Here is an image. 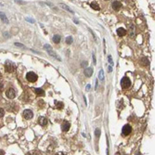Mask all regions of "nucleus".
Listing matches in <instances>:
<instances>
[{"mask_svg": "<svg viewBox=\"0 0 155 155\" xmlns=\"http://www.w3.org/2000/svg\"><path fill=\"white\" fill-rule=\"evenodd\" d=\"M65 42H66V44L71 45L73 43V37H72V36H68L66 38V40H65Z\"/></svg>", "mask_w": 155, "mask_h": 155, "instance_id": "19", "label": "nucleus"}, {"mask_svg": "<svg viewBox=\"0 0 155 155\" xmlns=\"http://www.w3.org/2000/svg\"><path fill=\"white\" fill-rule=\"evenodd\" d=\"M87 90H89V89H90V85H88V86L87 87Z\"/></svg>", "mask_w": 155, "mask_h": 155, "instance_id": "33", "label": "nucleus"}, {"mask_svg": "<svg viewBox=\"0 0 155 155\" xmlns=\"http://www.w3.org/2000/svg\"><path fill=\"white\" fill-rule=\"evenodd\" d=\"M130 86H131V81H130V79L128 77H126V76L123 77L122 80H121V87H122L123 88L126 89V88H128V87H130Z\"/></svg>", "mask_w": 155, "mask_h": 155, "instance_id": "2", "label": "nucleus"}, {"mask_svg": "<svg viewBox=\"0 0 155 155\" xmlns=\"http://www.w3.org/2000/svg\"><path fill=\"white\" fill-rule=\"evenodd\" d=\"M141 60L143 61V64H144V65H149V64H150V62H149V59H148L147 58H143Z\"/></svg>", "mask_w": 155, "mask_h": 155, "instance_id": "21", "label": "nucleus"}, {"mask_svg": "<svg viewBox=\"0 0 155 155\" xmlns=\"http://www.w3.org/2000/svg\"><path fill=\"white\" fill-rule=\"evenodd\" d=\"M93 60H94V64H96V57H95V55H93Z\"/></svg>", "mask_w": 155, "mask_h": 155, "instance_id": "28", "label": "nucleus"}, {"mask_svg": "<svg viewBox=\"0 0 155 155\" xmlns=\"http://www.w3.org/2000/svg\"><path fill=\"white\" fill-rule=\"evenodd\" d=\"M0 155H4V151L1 150H0Z\"/></svg>", "mask_w": 155, "mask_h": 155, "instance_id": "31", "label": "nucleus"}, {"mask_svg": "<svg viewBox=\"0 0 155 155\" xmlns=\"http://www.w3.org/2000/svg\"><path fill=\"white\" fill-rule=\"evenodd\" d=\"M15 46H19V47H22V48H24V46L22 44H19V43H15Z\"/></svg>", "mask_w": 155, "mask_h": 155, "instance_id": "24", "label": "nucleus"}, {"mask_svg": "<svg viewBox=\"0 0 155 155\" xmlns=\"http://www.w3.org/2000/svg\"><path fill=\"white\" fill-rule=\"evenodd\" d=\"M33 113L31 110H25V111H23V117H24L25 119L30 120V119L33 118Z\"/></svg>", "mask_w": 155, "mask_h": 155, "instance_id": "7", "label": "nucleus"}, {"mask_svg": "<svg viewBox=\"0 0 155 155\" xmlns=\"http://www.w3.org/2000/svg\"><path fill=\"white\" fill-rule=\"evenodd\" d=\"M109 61H110L111 65H113V61H112V59H111V55L109 56Z\"/></svg>", "mask_w": 155, "mask_h": 155, "instance_id": "25", "label": "nucleus"}, {"mask_svg": "<svg viewBox=\"0 0 155 155\" xmlns=\"http://www.w3.org/2000/svg\"><path fill=\"white\" fill-rule=\"evenodd\" d=\"M6 96H7L9 99L12 100V99H14L15 96H16V91L13 88H9L6 91Z\"/></svg>", "mask_w": 155, "mask_h": 155, "instance_id": "6", "label": "nucleus"}, {"mask_svg": "<svg viewBox=\"0 0 155 155\" xmlns=\"http://www.w3.org/2000/svg\"><path fill=\"white\" fill-rule=\"evenodd\" d=\"M100 134H101V131H100L99 128H97V129L95 130V135H96V137H99L100 136Z\"/></svg>", "mask_w": 155, "mask_h": 155, "instance_id": "22", "label": "nucleus"}, {"mask_svg": "<svg viewBox=\"0 0 155 155\" xmlns=\"http://www.w3.org/2000/svg\"><path fill=\"white\" fill-rule=\"evenodd\" d=\"M90 7H91L93 9H95V10H100V6L98 5V3H97V2H92V3L90 4Z\"/></svg>", "mask_w": 155, "mask_h": 155, "instance_id": "14", "label": "nucleus"}, {"mask_svg": "<svg viewBox=\"0 0 155 155\" xmlns=\"http://www.w3.org/2000/svg\"><path fill=\"white\" fill-rule=\"evenodd\" d=\"M38 121H39L40 125H42V126H45V125H46V124H47V120H46L45 117H40Z\"/></svg>", "mask_w": 155, "mask_h": 155, "instance_id": "13", "label": "nucleus"}, {"mask_svg": "<svg viewBox=\"0 0 155 155\" xmlns=\"http://www.w3.org/2000/svg\"><path fill=\"white\" fill-rule=\"evenodd\" d=\"M99 79L101 80V81H103L104 80V72H103V70L101 69L100 71V73H99Z\"/></svg>", "mask_w": 155, "mask_h": 155, "instance_id": "18", "label": "nucleus"}, {"mask_svg": "<svg viewBox=\"0 0 155 155\" xmlns=\"http://www.w3.org/2000/svg\"><path fill=\"white\" fill-rule=\"evenodd\" d=\"M111 71H112V69H111V66H110L109 68H108V72H109V73H111Z\"/></svg>", "mask_w": 155, "mask_h": 155, "instance_id": "27", "label": "nucleus"}, {"mask_svg": "<svg viewBox=\"0 0 155 155\" xmlns=\"http://www.w3.org/2000/svg\"><path fill=\"white\" fill-rule=\"evenodd\" d=\"M2 89H3V84L0 83V90H2Z\"/></svg>", "mask_w": 155, "mask_h": 155, "instance_id": "29", "label": "nucleus"}, {"mask_svg": "<svg viewBox=\"0 0 155 155\" xmlns=\"http://www.w3.org/2000/svg\"><path fill=\"white\" fill-rule=\"evenodd\" d=\"M56 155H65L64 153H62V152H59V153H57Z\"/></svg>", "mask_w": 155, "mask_h": 155, "instance_id": "30", "label": "nucleus"}, {"mask_svg": "<svg viewBox=\"0 0 155 155\" xmlns=\"http://www.w3.org/2000/svg\"><path fill=\"white\" fill-rule=\"evenodd\" d=\"M122 3L120 1H113L112 2V9L114 10H119L122 8Z\"/></svg>", "mask_w": 155, "mask_h": 155, "instance_id": "8", "label": "nucleus"}, {"mask_svg": "<svg viewBox=\"0 0 155 155\" xmlns=\"http://www.w3.org/2000/svg\"><path fill=\"white\" fill-rule=\"evenodd\" d=\"M60 6H61L63 9H65L66 10L69 11V12H71V13H73V11L72 10V9H70V8H69L68 6H66V5H64V4H60Z\"/></svg>", "mask_w": 155, "mask_h": 155, "instance_id": "20", "label": "nucleus"}, {"mask_svg": "<svg viewBox=\"0 0 155 155\" xmlns=\"http://www.w3.org/2000/svg\"><path fill=\"white\" fill-rule=\"evenodd\" d=\"M55 105H56V107H57L59 110L62 109V107H63V103H62V102H60V101H58V100H55Z\"/></svg>", "mask_w": 155, "mask_h": 155, "instance_id": "16", "label": "nucleus"}, {"mask_svg": "<svg viewBox=\"0 0 155 155\" xmlns=\"http://www.w3.org/2000/svg\"><path fill=\"white\" fill-rule=\"evenodd\" d=\"M97 87H98V81H96V86H95V88L97 89Z\"/></svg>", "mask_w": 155, "mask_h": 155, "instance_id": "32", "label": "nucleus"}, {"mask_svg": "<svg viewBox=\"0 0 155 155\" xmlns=\"http://www.w3.org/2000/svg\"><path fill=\"white\" fill-rule=\"evenodd\" d=\"M37 78H38V76H37L36 73H34L33 72H29V73H27V74H26V79H27L29 82H31V83L36 82V81H37Z\"/></svg>", "mask_w": 155, "mask_h": 155, "instance_id": "3", "label": "nucleus"}, {"mask_svg": "<svg viewBox=\"0 0 155 155\" xmlns=\"http://www.w3.org/2000/svg\"><path fill=\"white\" fill-rule=\"evenodd\" d=\"M53 42L55 43V44H59V42H60V36L59 35H54L53 36Z\"/></svg>", "mask_w": 155, "mask_h": 155, "instance_id": "17", "label": "nucleus"}, {"mask_svg": "<svg viewBox=\"0 0 155 155\" xmlns=\"http://www.w3.org/2000/svg\"><path fill=\"white\" fill-rule=\"evenodd\" d=\"M0 76H1V73H0Z\"/></svg>", "mask_w": 155, "mask_h": 155, "instance_id": "34", "label": "nucleus"}, {"mask_svg": "<svg viewBox=\"0 0 155 155\" xmlns=\"http://www.w3.org/2000/svg\"><path fill=\"white\" fill-rule=\"evenodd\" d=\"M26 21H28V22H34V21L32 20V19H30V18H26Z\"/></svg>", "mask_w": 155, "mask_h": 155, "instance_id": "26", "label": "nucleus"}, {"mask_svg": "<svg viewBox=\"0 0 155 155\" xmlns=\"http://www.w3.org/2000/svg\"><path fill=\"white\" fill-rule=\"evenodd\" d=\"M4 113H5V111H4V110H3V109H1V108H0V118H1V117H3V116H4Z\"/></svg>", "mask_w": 155, "mask_h": 155, "instance_id": "23", "label": "nucleus"}, {"mask_svg": "<svg viewBox=\"0 0 155 155\" xmlns=\"http://www.w3.org/2000/svg\"><path fill=\"white\" fill-rule=\"evenodd\" d=\"M131 131H132V128H131V126H130L129 124H125V125H123V130H122L123 136H128L129 134L131 133Z\"/></svg>", "mask_w": 155, "mask_h": 155, "instance_id": "5", "label": "nucleus"}, {"mask_svg": "<svg viewBox=\"0 0 155 155\" xmlns=\"http://www.w3.org/2000/svg\"><path fill=\"white\" fill-rule=\"evenodd\" d=\"M44 49L49 54V55L51 56V57H53L54 59H57L58 60H59V61H61V59L59 57V56L56 54V52L52 49V47H51V46H49V45H47V44H46L44 46Z\"/></svg>", "mask_w": 155, "mask_h": 155, "instance_id": "1", "label": "nucleus"}, {"mask_svg": "<svg viewBox=\"0 0 155 155\" xmlns=\"http://www.w3.org/2000/svg\"><path fill=\"white\" fill-rule=\"evenodd\" d=\"M5 69H6V71H7L8 73H12V72L15 71L16 67L14 65V63H12L11 61L8 60V61H6V63H5Z\"/></svg>", "mask_w": 155, "mask_h": 155, "instance_id": "4", "label": "nucleus"}, {"mask_svg": "<svg viewBox=\"0 0 155 155\" xmlns=\"http://www.w3.org/2000/svg\"><path fill=\"white\" fill-rule=\"evenodd\" d=\"M84 73H85L86 76L90 77V76H92V73H93V69H92V68H86Z\"/></svg>", "mask_w": 155, "mask_h": 155, "instance_id": "11", "label": "nucleus"}, {"mask_svg": "<svg viewBox=\"0 0 155 155\" xmlns=\"http://www.w3.org/2000/svg\"><path fill=\"white\" fill-rule=\"evenodd\" d=\"M34 93L38 96H44L45 95V91L42 88H34Z\"/></svg>", "mask_w": 155, "mask_h": 155, "instance_id": "12", "label": "nucleus"}, {"mask_svg": "<svg viewBox=\"0 0 155 155\" xmlns=\"http://www.w3.org/2000/svg\"><path fill=\"white\" fill-rule=\"evenodd\" d=\"M116 33L118 34V36L122 37V36H123V35L126 34V30L123 29V28H122V27H120V28H118V29L116 30Z\"/></svg>", "mask_w": 155, "mask_h": 155, "instance_id": "10", "label": "nucleus"}, {"mask_svg": "<svg viewBox=\"0 0 155 155\" xmlns=\"http://www.w3.org/2000/svg\"><path fill=\"white\" fill-rule=\"evenodd\" d=\"M0 19L2 20V22H5V23H9V20L7 19L6 15L3 13V12H0Z\"/></svg>", "mask_w": 155, "mask_h": 155, "instance_id": "15", "label": "nucleus"}, {"mask_svg": "<svg viewBox=\"0 0 155 155\" xmlns=\"http://www.w3.org/2000/svg\"><path fill=\"white\" fill-rule=\"evenodd\" d=\"M70 127H71V123L69 122H67V121H64V123L61 124V129H62V131H64V132L68 131V130L70 129Z\"/></svg>", "mask_w": 155, "mask_h": 155, "instance_id": "9", "label": "nucleus"}]
</instances>
